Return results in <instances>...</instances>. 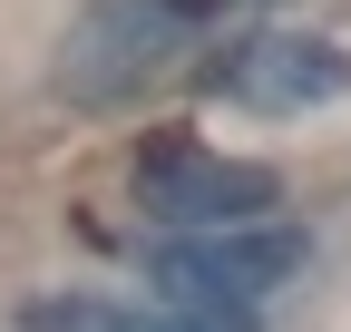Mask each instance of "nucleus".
<instances>
[{
  "instance_id": "3",
  "label": "nucleus",
  "mask_w": 351,
  "mask_h": 332,
  "mask_svg": "<svg viewBox=\"0 0 351 332\" xmlns=\"http://www.w3.org/2000/svg\"><path fill=\"white\" fill-rule=\"evenodd\" d=\"M147 274L166 283V294L205 283V294H244V303H263L283 274H302V235H293V225H215V235H186V244H156Z\"/></svg>"
},
{
  "instance_id": "5",
  "label": "nucleus",
  "mask_w": 351,
  "mask_h": 332,
  "mask_svg": "<svg viewBox=\"0 0 351 332\" xmlns=\"http://www.w3.org/2000/svg\"><path fill=\"white\" fill-rule=\"evenodd\" d=\"M127 332H186V322H127Z\"/></svg>"
},
{
  "instance_id": "4",
  "label": "nucleus",
  "mask_w": 351,
  "mask_h": 332,
  "mask_svg": "<svg viewBox=\"0 0 351 332\" xmlns=\"http://www.w3.org/2000/svg\"><path fill=\"white\" fill-rule=\"evenodd\" d=\"M215 88L283 117V108H322V98H341V88H351V59L332 49V39H313V29H263V39H244L234 59H215Z\"/></svg>"
},
{
  "instance_id": "2",
  "label": "nucleus",
  "mask_w": 351,
  "mask_h": 332,
  "mask_svg": "<svg viewBox=\"0 0 351 332\" xmlns=\"http://www.w3.org/2000/svg\"><path fill=\"white\" fill-rule=\"evenodd\" d=\"M274 195H283L274 166L215 156V147H186V137H156L137 156V205L156 225H254Z\"/></svg>"
},
{
  "instance_id": "1",
  "label": "nucleus",
  "mask_w": 351,
  "mask_h": 332,
  "mask_svg": "<svg viewBox=\"0 0 351 332\" xmlns=\"http://www.w3.org/2000/svg\"><path fill=\"white\" fill-rule=\"evenodd\" d=\"M176 49H186V10L176 0H98V10H78L69 49H59V88L78 108H117L147 78H166Z\"/></svg>"
}]
</instances>
